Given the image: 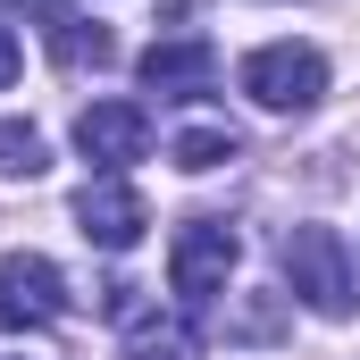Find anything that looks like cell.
Instances as JSON below:
<instances>
[{"instance_id":"8fae6325","label":"cell","mask_w":360,"mask_h":360,"mask_svg":"<svg viewBox=\"0 0 360 360\" xmlns=\"http://www.w3.org/2000/svg\"><path fill=\"white\" fill-rule=\"evenodd\" d=\"M42 168H51V143L25 117H0V176H42Z\"/></svg>"},{"instance_id":"3957f363","label":"cell","mask_w":360,"mask_h":360,"mask_svg":"<svg viewBox=\"0 0 360 360\" xmlns=\"http://www.w3.org/2000/svg\"><path fill=\"white\" fill-rule=\"evenodd\" d=\"M226 276H235V226H226V218H193V226H176V243H168V285H176L184 302H193V310L218 302Z\"/></svg>"},{"instance_id":"52a82bcc","label":"cell","mask_w":360,"mask_h":360,"mask_svg":"<svg viewBox=\"0 0 360 360\" xmlns=\"http://www.w3.org/2000/svg\"><path fill=\"white\" fill-rule=\"evenodd\" d=\"M143 84L160 92V101H193V92L218 84V51H210L201 34H168V42L143 51Z\"/></svg>"},{"instance_id":"5b68a950","label":"cell","mask_w":360,"mask_h":360,"mask_svg":"<svg viewBox=\"0 0 360 360\" xmlns=\"http://www.w3.org/2000/svg\"><path fill=\"white\" fill-rule=\"evenodd\" d=\"M76 151H84L101 176H117V168H134L151 151V117L134 101H92L84 117H76Z\"/></svg>"},{"instance_id":"30bf717a","label":"cell","mask_w":360,"mask_h":360,"mask_svg":"<svg viewBox=\"0 0 360 360\" xmlns=\"http://www.w3.org/2000/svg\"><path fill=\"white\" fill-rule=\"evenodd\" d=\"M235 160V126H184L176 134V168L184 176H210V168H226Z\"/></svg>"},{"instance_id":"ba28073f","label":"cell","mask_w":360,"mask_h":360,"mask_svg":"<svg viewBox=\"0 0 360 360\" xmlns=\"http://www.w3.org/2000/svg\"><path fill=\"white\" fill-rule=\"evenodd\" d=\"M42 42H51V59L68 68V76H101L109 59H117V42H109V25H92V17H76V8H51L42 17Z\"/></svg>"},{"instance_id":"7c38bea8","label":"cell","mask_w":360,"mask_h":360,"mask_svg":"<svg viewBox=\"0 0 360 360\" xmlns=\"http://www.w3.org/2000/svg\"><path fill=\"white\" fill-rule=\"evenodd\" d=\"M17 68H25V51H17V34H8V25H0V92L17 84Z\"/></svg>"},{"instance_id":"8992f818","label":"cell","mask_w":360,"mask_h":360,"mask_svg":"<svg viewBox=\"0 0 360 360\" xmlns=\"http://www.w3.org/2000/svg\"><path fill=\"white\" fill-rule=\"evenodd\" d=\"M76 226H84V243H101V252H134L143 243V226H151V210H143V193L117 176H92L84 193H76Z\"/></svg>"},{"instance_id":"7a4b0ae2","label":"cell","mask_w":360,"mask_h":360,"mask_svg":"<svg viewBox=\"0 0 360 360\" xmlns=\"http://www.w3.org/2000/svg\"><path fill=\"white\" fill-rule=\"evenodd\" d=\"M243 92L276 109V117H302V109H319V92H327V59L310 51V42H260L252 59H243Z\"/></svg>"},{"instance_id":"9c48e42d","label":"cell","mask_w":360,"mask_h":360,"mask_svg":"<svg viewBox=\"0 0 360 360\" xmlns=\"http://www.w3.org/2000/svg\"><path fill=\"white\" fill-rule=\"evenodd\" d=\"M126 360H201V327H193V319L143 310V319L126 327Z\"/></svg>"},{"instance_id":"6da1fadb","label":"cell","mask_w":360,"mask_h":360,"mask_svg":"<svg viewBox=\"0 0 360 360\" xmlns=\"http://www.w3.org/2000/svg\"><path fill=\"white\" fill-rule=\"evenodd\" d=\"M276 260H285V285H293L319 319H352L360 276H352V252H344V235H335V226H285Z\"/></svg>"},{"instance_id":"277c9868","label":"cell","mask_w":360,"mask_h":360,"mask_svg":"<svg viewBox=\"0 0 360 360\" xmlns=\"http://www.w3.org/2000/svg\"><path fill=\"white\" fill-rule=\"evenodd\" d=\"M59 319H68V276L42 252H8L0 260V327L25 335V327H59Z\"/></svg>"}]
</instances>
